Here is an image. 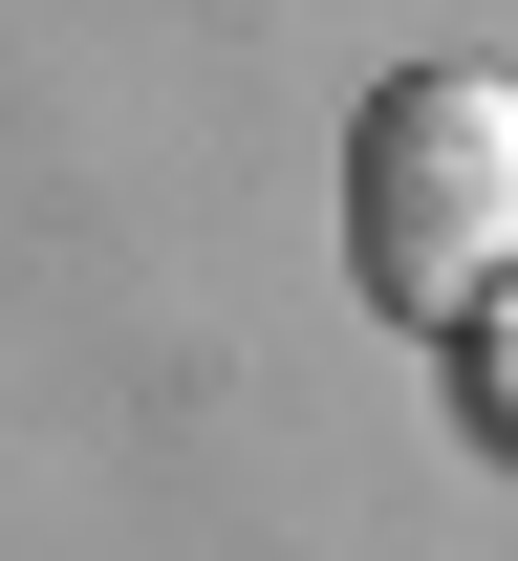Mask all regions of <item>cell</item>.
I'll return each instance as SVG.
<instances>
[{
	"mask_svg": "<svg viewBox=\"0 0 518 561\" xmlns=\"http://www.w3.org/2000/svg\"><path fill=\"white\" fill-rule=\"evenodd\" d=\"M453 346H475V411L518 432V280H497V302H475V324H453Z\"/></svg>",
	"mask_w": 518,
	"mask_h": 561,
	"instance_id": "cell-2",
	"label": "cell"
},
{
	"mask_svg": "<svg viewBox=\"0 0 518 561\" xmlns=\"http://www.w3.org/2000/svg\"><path fill=\"white\" fill-rule=\"evenodd\" d=\"M346 260L389 324H475L518 280V66H389L346 130Z\"/></svg>",
	"mask_w": 518,
	"mask_h": 561,
	"instance_id": "cell-1",
	"label": "cell"
}]
</instances>
